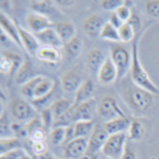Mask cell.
Returning <instances> with one entry per match:
<instances>
[{"instance_id":"1","label":"cell","mask_w":159,"mask_h":159,"mask_svg":"<svg viewBox=\"0 0 159 159\" xmlns=\"http://www.w3.org/2000/svg\"><path fill=\"white\" fill-rule=\"evenodd\" d=\"M138 40L133 41L132 44V66H130V78L132 81L138 85L139 88L143 89L153 95L159 96V89L156 86L148 73L145 71V68L141 65V61L139 59V53H138Z\"/></svg>"},{"instance_id":"2","label":"cell","mask_w":159,"mask_h":159,"mask_svg":"<svg viewBox=\"0 0 159 159\" xmlns=\"http://www.w3.org/2000/svg\"><path fill=\"white\" fill-rule=\"evenodd\" d=\"M125 101L135 114H145L153 103V93L139 88L133 81L125 89Z\"/></svg>"},{"instance_id":"3","label":"cell","mask_w":159,"mask_h":159,"mask_svg":"<svg viewBox=\"0 0 159 159\" xmlns=\"http://www.w3.org/2000/svg\"><path fill=\"white\" fill-rule=\"evenodd\" d=\"M110 59L117 70L119 79H122L127 74V72L130 71L132 53L127 48H125L119 43H111L110 44Z\"/></svg>"},{"instance_id":"4","label":"cell","mask_w":159,"mask_h":159,"mask_svg":"<svg viewBox=\"0 0 159 159\" xmlns=\"http://www.w3.org/2000/svg\"><path fill=\"white\" fill-rule=\"evenodd\" d=\"M127 133H120L109 135L105 145L102 148V153L110 159H120L122 157L125 148L127 146Z\"/></svg>"},{"instance_id":"5","label":"cell","mask_w":159,"mask_h":159,"mask_svg":"<svg viewBox=\"0 0 159 159\" xmlns=\"http://www.w3.org/2000/svg\"><path fill=\"white\" fill-rule=\"evenodd\" d=\"M97 112L102 119L105 120V122L126 116L112 96H104L97 105Z\"/></svg>"},{"instance_id":"6","label":"cell","mask_w":159,"mask_h":159,"mask_svg":"<svg viewBox=\"0 0 159 159\" xmlns=\"http://www.w3.org/2000/svg\"><path fill=\"white\" fill-rule=\"evenodd\" d=\"M8 107H10V111L12 114V116L19 122H29L37 116L36 109L31 104H29L20 98H13L10 102Z\"/></svg>"},{"instance_id":"7","label":"cell","mask_w":159,"mask_h":159,"mask_svg":"<svg viewBox=\"0 0 159 159\" xmlns=\"http://www.w3.org/2000/svg\"><path fill=\"white\" fill-rule=\"evenodd\" d=\"M109 138L108 132L105 130L104 126L96 125L93 128L92 134L89 138V145H88V153L92 154H98V152H102V148L105 145L107 140Z\"/></svg>"},{"instance_id":"8","label":"cell","mask_w":159,"mask_h":159,"mask_svg":"<svg viewBox=\"0 0 159 159\" xmlns=\"http://www.w3.org/2000/svg\"><path fill=\"white\" fill-rule=\"evenodd\" d=\"M89 139L75 138L66 143L64 147V158L65 159H80L88 152Z\"/></svg>"},{"instance_id":"9","label":"cell","mask_w":159,"mask_h":159,"mask_svg":"<svg viewBox=\"0 0 159 159\" xmlns=\"http://www.w3.org/2000/svg\"><path fill=\"white\" fill-rule=\"evenodd\" d=\"M54 88H55V81L52 78L44 77L42 79V81L37 85L36 90H35L32 104L36 105V107L42 105L52 96L53 91H54Z\"/></svg>"},{"instance_id":"10","label":"cell","mask_w":159,"mask_h":159,"mask_svg":"<svg viewBox=\"0 0 159 159\" xmlns=\"http://www.w3.org/2000/svg\"><path fill=\"white\" fill-rule=\"evenodd\" d=\"M72 110H73V120L75 122L77 121H93V116L97 111V105H96L95 99L91 98L77 107H72Z\"/></svg>"},{"instance_id":"11","label":"cell","mask_w":159,"mask_h":159,"mask_svg":"<svg viewBox=\"0 0 159 159\" xmlns=\"http://www.w3.org/2000/svg\"><path fill=\"white\" fill-rule=\"evenodd\" d=\"M0 26L2 32H5L10 37V40L12 41L13 43H16L20 49H23V44H22V40H20V35L18 31V25L16 23H13V20L7 17L4 12L0 13Z\"/></svg>"},{"instance_id":"12","label":"cell","mask_w":159,"mask_h":159,"mask_svg":"<svg viewBox=\"0 0 159 159\" xmlns=\"http://www.w3.org/2000/svg\"><path fill=\"white\" fill-rule=\"evenodd\" d=\"M107 22H104L103 17L98 13H93L91 16H89L84 23H83V29L84 31L88 34L90 37L95 39L101 36V32L103 30L104 25Z\"/></svg>"},{"instance_id":"13","label":"cell","mask_w":159,"mask_h":159,"mask_svg":"<svg viewBox=\"0 0 159 159\" xmlns=\"http://www.w3.org/2000/svg\"><path fill=\"white\" fill-rule=\"evenodd\" d=\"M18 25V24H17ZM18 31L20 35V40H22V44H23L24 50L31 56H36L39 49H40V41L37 40V37L35 35H32L31 32L25 30L23 26L18 25Z\"/></svg>"},{"instance_id":"14","label":"cell","mask_w":159,"mask_h":159,"mask_svg":"<svg viewBox=\"0 0 159 159\" xmlns=\"http://www.w3.org/2000/svg\"><path fill=\"white\" fill-rule=\"evenodd\" d=\"M26 23L29 25V29L35 34L53 28V23L47 16L36 13V12H31L26 16Z\"/></svg>"},{"instance_id":"15","label":"cell","mask_w":159,"mask_h":159,"mask_svg":"<svg viewBox=\"0 0 159 159\" xmlns=\"http://www.w3.org/2000/svg\"><path fill=\"white\" fill-rule=\"evenodd\" d=\"M36 57L44 64L55 66L59 65L62 60V52L59 48L53 47H41L36 54Z\"/></svg>"},{"instance_id":"16","label":"cell","mask_w":159,"mask_h":159,"mask_svg":"<svg viewBox=\"0 0 159 159\" xmlns=\"http://www.w3.org/2000/svg\"><path fill=\"white\" fill-rule=\"evenodd\" d=\"M98 75V80L101 84L104 85H108V84H111L115 80L119 79V75H117V70L115 67L114 62L111 61L110 57H107L105 62L103 64V66L101 67L99 72L97 73Z\"/></svg>"},{"instance_id":"17","label":"cell","mask_w":159,"mask_h":159,"mask_svg":"<svg viewBox=\"0 0 159 159\" xmlns=\"http://www.w3.org/2000/svg\"><path fill=\"white\" fill-rule=\"evenodd\" d=\"M36 37L40 41L41 44H43V47H53L61 49V47L64 46V43H62L61 39L59 37L54 26L36 34Z\"/></svg>"},{"instance_id":"18","label":"cell","mask_w":159,"mask_h":159,"mask_svg":"<svg viewBox=\"0 0 159 159\" xmlns=\"http://www.w3.org/2000/svg\"><path fill=\"white\" fill-rule=\"evenodd\" d=\"M93 92H95V83L91 79L83 80L81 85L75 91L73 107H77L79 104L84 103V102H86L89 99H91L92 96H93Z\"/></svg>"},{"instance_id":"19","label":"cell","mask_w":159,"mask_h":159,"mask_svg":"<svg viewBox=\"0 0 159 159\" xmlns=\"http://www.w3.org/2000/svg\"><path fill=\"white\" fill-rule=\"evenodd\" d=\"M60 81H61V88L64 89L65 91L72 92V91L78 90V88L83 83V79H81L79 73H77L74 70H68L61 75Z\"/></svg>"},{"instance_id":"20","label":"cell","mask_w":159,"mask_h":159,"mask_svg":"<svg viewBox=\"0 0 159 159\" xmlns=\"http://www.w3.org/2000/svg\"><path fill=\"white\" fill-rule=\"evenodd\" d=\"M130 122L132 121L128 119L127 116H125V117H119V119L108 121V122L104 123L103 126L105 128V130L108 132V134L112 135V134H120V133L128 132Z\"/></svg>"},{"instance_id":"21","label":"cell","mask_w":159,"mask_h":159,"mask_svg":"<svg viewBox=\"0 0 159 159\" xmlns=\"http://www.w3.org/2000/svg\"><path fill=\"white\" fill-rule=\"evenodd\" d=\"M35 77H37V74L35 73V68L32 66L31 61L24 60L20 68L17 71L16 75H15V81L18 85H24L25 83H28L29 80H31Z\"/></svg>"},{"instance_id":"22","label":"cell","mask_w":159,"mask_h":159,"mask_svg":"<svg viewBox=\"0 0 159 159\" xmlns=\"http://www.w3.org/2000/svg\"><path fill=\"white\" fill-rule=\"evenodd\" d=\"M105 60H107V57L104 56L102 50L97 49V48L91 49L86 55V65H88L89 70L91 72H97L98 73L101 67L105 62Z\"/></svg>"},{"instance_id":"23","label":"cell","mask_w":159,"mask_h":159,"mask_svg":"<svg viewBox=\"0 0 159 159\" xmlns=\"http://www.w3.org/2000/svg\"><path fill=\"white\" fill-rule=\"evenodd\" d=\"M54 29L56 30L59 37L61 39L64 46L70 42L72 39H74L77 35V30L74 28V25L71 23V22H57V23L54 25Z\"/></svg>"},{"instance_id":"24","label":"cell","mask_w":159,"mask_h":159,"mask_svg":"<svg viewBox=\"0 0 159 159\" xmlns=\"http://www.w3.org/2000/svg\"><path fill=\"white\" fill-rule=\"evenodd\" d=\"M96 123L95 121H77L73 125V132H74V139L75 138H83L89 139L93 132Z\"/></svg>"},{"instance_id":"25","label":"cell","mask_w":159,"mask_h":159,"mask_svg":"<svg viewBox=\"0 0 159 159\" xmlns=\"http://www.w3.org/2000/svg\"><path fill=\"white\" fill-rule=\"evenodd\" d=\"M72 107H73V103H71L68 99L60 98V99H56V101H54L53 103L50 104L49 109H50V111L53 112L54 117L57 120L60 119L61 116L66 115L72 109Z\"/></svg>"},{"instance_id":"26","label":"cell","mask_w":159,"mask_h":159,"mask_svg":"<svg viewBox=\"0 0 159 159\" xmlns=\"http://www.w3.org/2000/svg\"><path fill=\"white\" fill-rule=\"evenodd\" d=\"M65 53L68 55V57L71 59H75L77 56H79L83 49V42L78 36H75L74 39H72L70 42H67L64 46Z\"/></svg>"},{"instance_id":"27","label":"cell","mask_w":159,"mask_h":159,"mask_svg":"<svg viewBox=\"0 0 159 159\" xmlns=\"http://www.w3.org/2000/svg\"><path fill=\"white\" fill-rule=\"evenodd\" d=\"M43 78H44L43 75H37V77L32 78L31 80H29L28 83H25L24 85H22V88H20V93L23 96H25V97H28V98H32L34 99L35 90H36L37 85L42 81Z\"/></svg>"},{"instance_id":"28","label":"cell","mask_w":159,"mask_h":159,"mask_svg":"<svg viewBox=\"0 0 159 159\" xmlns=\"http://www.w3.org/2000/svg\"><path fill=\"white\" fill-rule=\"evenodd\" d=\"M22 145L18 138H1L0 139V154H4L6 152L13 151L17 148H20Z\"/></svg>"},{"instance_id":"29","label":"cell","mask_w":159,"mask_h":159,"mask_svg":"<svg viewBox=\"0 0 159 159\" xmlns=\"http://www.w3.org/2000/svg\"><path fill=\"white\" fill-rule=\"evenodd\" d=\"M99 37L105 41H111V42H114V43H119V42H121V40H120V35H119V30H117L115 26H112L109 22L105 23V25H104L103 30H102V32H101V36H99Z\"/></svg>"},{"instance_id":"30","label":"cell","mask_w":159,"mask_h":159,"mask_svg":"<svg viewBox=\"0 0 159 159\" xmlns=\"http://www.w3.org/2000/svg\"><path fill=\"white\" fill-rule=\"evenodd\" d=\"M30 8L32 10V12L40 13V15H47L53 11V2L52 1H46V0H34L30 2Z\"/></svg>"},{"instance_id":"31","label":"cell","mask_w":159,"mask_h":159,"mask_svg":"<svg viewBox=\"0 0 159 159\" xmlns=\"http://www.w3.org/2000/svg\"><path fill=\"white\" fill-rule=\"evenodd\" d=\"M143 135V123L139 120H132L130 126L128 129V139L133 140V141H138L140 140Z\"/></svg>"},{"instance_id":"32","label":"cell","mask_w":159,"mask_h":159,"mask_svg":"<svg viewBox=\"0 0 159 159\" xmlns=\"http://www.w3.org/2000/svg\"><path fill=\"white\" fill-rule=\"evenodd\" d=\"M67 139V127H54L50 130L49 140L53 145H60Z\"/></svg>"},{"instance_id":"33","label":"cell","mask_w":159,"mask_h":159,"mask_svg":"<svg viewBox=\"0 0 159 159\" xmlns=\"http://www.w3.org/2000/svg\"><path fill=\"white\" fill-rule=\"evenodd\" d=\"M11 126L12 125H10V120L6 116V112L5 110H2L1 115H0V136L1 138H12L13 136Z\"/></svg>"},{"instance_id":"34","label":"cell","mask_w":159,"mask_h":159,"mask_svg":"<svg viewBox=\"0 0 159 159\" xmlns=\"http://www.w3.org/2000/svg\"><path fill=\"white\" fill-rule=\"evenodd\" d=\"M2 53L7 56L8 59H10V61H11V64H12V70H11V73H10V78L12 79V78H15L17 71L20 68V66L24 62V60L22 56L19 55V54H16V53H7V52H2Z\"/></svg>"},{"instance_id":"35","label":"cell","mask_w":159,"mask_h":159,"mask_svg":"<svg viewBox=\"0 0 159 159\" xmlns=\"http://www.w3.org/2000/svg\"><path fill=\"white\" fill-rule=\"evenodd\" d=\"M119 35L121 42H132V41H134L135 31H134V29L129 24L125 23L119 29Z\"/></svg>"},{"instance_id":"36","label":"cell","mask_w":159,"mask_h":159,"mask_svg":"<svg viewBox=\"0 0 159 159\" xmlns=\"http://www.w3.org/2000/svg\"><path fill=\"white\" fill-rule=\"evenodd\" d=\"M40 117H41V121H42V125H43V128H44V130H50V129H53L54 128V115H53V112L50 111V109L48 108V109H44L43 111L40 114Z\"/></svg>"},{"instance_id":"37","label":"cell","mask_w":159,"mask_h":159,"mask_svg":"<svg viewBox=\"0 0 159 159\" xmlns=\"http://www.w3.org/2000/svg\"><path fill=\"white\" fill-rule=\"evenodd\" d=\"M146 12L153 18L159 17V0H148L145 2Z\"/></svg>"},{"instance_id":"38","label":"cell","mask_w":159,"mask_h":159,"mask_svg":"<svg viewBox=\"0 0 159 159\" xmlns=\"http://www.w3.org/2000/svg\"><path fill=\"white\" fill-rule=\"evenodd\" d=\"M123 4H125V1H122V0H102L101 1V6H102L103 10L112 11V12L116 11Z\"/></svg>"},{"instance_id":"39","label":"cell","mask_w":159,"mask_h":159,"mask_svg":"<svg viewBox=\"0 0 159 159\" xmlns=\"http://www.w3.org/2000/svg\"><path fill=\"white\" fill-rule=\"evenodd\" d=\"M28 153L24 150L23 147L20 148H17V150H13V151L6 152L4 154H0V159H20L23 158L24 156H26Z\"/></svg>"},{"instance_id":"40","label":"cell","mask_w":159,"mask_h":159,"mask_svg":"<svg viewBox=\"0 0 159 159\" xmlns=\"http://www.w3.org/2000/svg\"><path fill=\"white\" fill-rule=\"evenodd\" d=\"M26 132H28V134L30 135L32 132H35L36 129H40V128H43V125H42V121H41V117L40 116H36L35 119H32L31 121H29L28 123H26Z\"/></svg>"},{"instance_id":"41","label":"cell","mask_w":159,"mask_h":159,"mask_svg":"<svg viewBox=\"0 0 159 159\" xmlns=\"http://www.w3.org/2000/svg\"><path fill=\"white\" fill-rule=\"evenodd\" d=\"M116 13H117V16L123 20V23H127L128 19H129V17L132 15V11H130V8L128 7V5L125 2L123 5H121L116 11H115Z\"/></svg>"},{"instance_id":"42","label":"cell","mask_w":159,"mask_h":159,"mask_svg":"<svg viewBox=\"0 0 159 159\" xmlns=\"http://www.w3.org/2000/svg\"><path fill=\"white\" fill-rule=\"evenodd\" d=\"M11 129H12V134H13V136H15V138H18V139L29 135L28 132H26L25 126H22L20 123H12Z\"/></svg>"},{"instance_id":"43","label":"cell","mask_w":159,"mask_h":159,"mask_svg":"<svg viewBox=\"0 0 159 159\" xmlns=\"http://www.w3.org/2000/svg\"><path fill=\"white\" fill-rule=\"evenodd\" d=\"M11 70H12V64H11L10 59L4 53H1V57H0V71H1V73H4V74L11 73Z\"/></svg>"},{"instance_id":"44","label":"cell","mask_w":159,"mask_h":159,"mask_svg":"<svg viewBox=\"0 0 159 159\" xmlns=\"http://www.w3.org/2000/svg\"><path fill=\"white\" fill-rule=\"evenodd\" d=\"M31 147H32L34 153H35L37 157H39V156H42V154H46L48 152L46 141H36V143H32Z\"/></svg>"},{"instance_id":"45","label":"cell","mask_w":159,"mask_h":159,"mask_svg":"<svg viewBox=\"0 0 159 159\" xmlns=\"http://www.w3.org/2000/svg\"><path fill=\"white\" fill-rule=\"evenodd\" d=\"M133 29H134V31L138 32L140 30V28H141V19H140V17L139 15L136 13V12H132V15L129 17V19H128L127 22Z\"/></svg>"},{"instance_id":"46","label":"cell","mask_w":159,"mask_h":159,"mask_svg":"<svg viewBox=\"0 0 159 159\" xmlns=\"http://www.w3.org/2000/svg\"><path fill=\"white\" fill-rule=\"evenodd\" d=\"M46 135H47V133H46L44 128H40V129H36L35 132H32L31 134H30V139H31L32 143H36V141H44Z\"/></svg>"},{"instance_id":"47","label":"cell","mask_w":159,"mask_h":159,"mask_svg":"<svg viewBox=\"0 0 159 159\" xmlns=\"http://www.w3.org/2000/svg\"><path fill=\"white\" fill-rule=\"evenodd\" d=\"M108 22L111 24L112 26H115L117 30H119L120 28H121V26L125 24V23H123V20H122L119 16H117V13H116L115 11H114V12H111V15H110V17H109V20H108Z\"/></svg>"},{"instance_id":"48","label":"cell","mask_w":159,"mask_h":159,"mask_svg":"<svg viewBox=\"0 0 159 159\" xmlns=\"http://www.w3.org/2000/svg\"><path fill=\"white\" fill-rule=\"evenodd\" d=\"M120 159H136V154H135V152L133 151V150L127 145L126 148H125L123 154H122V157Z\"/></svg>"},{"instance_id":"49","label":"cell","mask_w":159,"mask_h":159,"mask_svg":"<svg viewBox=\"0 0 159 159\" xmlns=\"http://www.w3.org/2000/svg\"><path fill=\"white\" fill-rule=\"evenodd\" d=\"M80 159H98V154H92V153H85Z\"/></svg>"},{"instance_id":"50","label":"cell","mask_w":159,"mask_h":159,"mask_svg":"<svg viewBox=\"0 0 159 159\" xmlns=\"http://www.w3.org/2000/svg\"><path fill=\"white\" fill-rule=\"evenodd\" d=\"M36 159H56L53 154H50L49 152H47L46 154H42V156H39Z\"/></svg>"},{"instance_id":"51","label":"cell","mask_w":159,"mask_h":159,"mask_svg":"<svg viewBox=\"0 0 159 159\" xmlns=\"http://www.w3.org/2000/svg\"><path fill=\"white\" fill-rule=\"evenodd\" d=\"M56 4L62 5V6H71L72 4H74V1H62V0H59V1H56Z\"/></svg>"},{"instance_id":"52","label":"cell","mask_w":159,"mask_h":159,"mask_svg":"<svg viewBox=\"0 0 159 159\" xmlns=\"http://www.w3.org/2000/svg\"><path fill=\"white\" fill-rule=\"evenodd\" d=\"M20 159H32V158L30 157V156H29V154H26V156H24L23 158H20Z\"/></svg>"}]
</instances>
